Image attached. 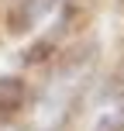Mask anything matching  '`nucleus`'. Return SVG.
Wrapping results in <instances>:
<instances>
[{"label":"nucleus","instance_id":"f257e3e1","mask_svg":"<svg viewBox=\"0 0 124 131\" xmlns=\"http://www.w3.org/2000/svg\"><path fill=\"white\" fill-rule=\"evenodd\" d=\"M24 100V83L21 79H0V111H10Z\"/></svg>","mask_w":124,"mask_h":131},{"label":"nucleus","instance_id":"f03ea898","mask_svg":"<svg viewBox=\"0 0 124 131\" xmlns=\"http://www.w3.org/2000/svg\"><path fill=\"white\" fill-rule=\"evenodd\" d=\"M48 7H52V0H24V24H38Z\"/></svg>","mask_w":124,"mask_h":131}]
</instances>
